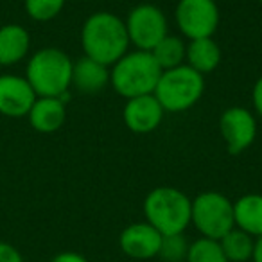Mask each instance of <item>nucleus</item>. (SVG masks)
Wrapping results in <instances>:
<instances>
[{
	"mask_svg": "<svg viewBox=\"0 0 262 262\" xmlns=\"http://www.w3.org/2000/svg\"><path fill=\"white\" fill-rule=\"evenodd\" d=\"M219 129L225 139L230 155H241L246 151L257 137V120L250 110L243 106H232L225 110L219 119Z\"/></svg>",
	"mask_w": 262,
	"mask_h": 262,
	"instance_id": "1a4fd4ad",
	"label": "nucleus"
},
{
	"mask_svg": "<svg viewBox=\"0 0 262 262\" xmlns=\"http://www.w3.org/2000/svg\"><path fill=\"white\" fill-rule=\"evenodd\" d=\"M189 241L183 233H174V235H164L158 257L164 262H185L187 253H189Z\"/></svg>",
	"mask_w": 262,
	"mask_h": 262,
	"instance_id": "412c9836",
	"label": "nucleus"
},
{
	"mask_svg": "<svg viewBox=\"0 0 262 262\" xmlns=\"http://www.w3.org/2000/svg\"><path fill=\"white\" fill-rule=\"evenodd\" d=\"M65 0H26V11L36 22H49L61 13Z\"/></svg>",
	"mask_w": 262,
	"mask_h": 262,
	"instance_id": "4be33fe9",
	"label": "nucleus"
},
{
	"mask_svg": "<svg viewBox=\"0 0 262 262\" xmlns=\"http://www.w3.org/2000/svg\"><path fill=\"white\" fill-rule=\"evenodd\" d=\"M164 113L165 112L158 102V99L153 94H149L127 99L122 110V119L129 131L146 135L160 126Z\"/></svg>",
	"mask_w": 262,
	"mask_h": 262,
	"instance_id": "f8f14e48",
	"label": "nucleus"
},
{
	"mask_svg": "<svg viewBox=\"0 0 262 262\" xmlns=\"http://www.w3.org/2000/svg\"><path fill=\"white\" fill-rule=\"evenodd\" d=\"M124 24L129 43L135 45L137 51L151 52L169 34L164 11L153 4H140L133 8Z\"/></svg>",
	"mask_w": 262,
	"mask_h": 262,
	"instance_id": "0eeeda50",
	"label": "nucleus"
},
{
	"mask_svg": "<svg viewBox=\"0 0 262 262\" xmlns=\"http://www.w3.org/2000/svg\"><path fill=\"white\" fill-rule=\"evenodd\" d=\"M31 36L18 24L0 27V65H15L27 56Z\"/></svg>",
	"mask_w": 262,
	"mask_h": 262,
	"instance_id": "2eb2a0df",
	"label": "nucleus"
},
{
	"mask_svg": "<svg viewBox=\"0 0 262 262\" xmlns=\"http://www.w3.org/2000/svg\"><path fill=\"white\" fill-rule=\"evenodd\" d=\"M29 122L40 133H54L65 124L67 108L58 97H38L29 112Z\"/></svg>",
	"mask_w": 262,
	"mask_h": 262,
	"instance_id": "ddd939ff",
	"label": "nucleus"
},
{
	"mask_svg": "<svg viewBox=\"0 0 262 262\" xmlns=\"http://www.w3.org/2000/svg\"><path fill=\"white\" fill-rule=\"evenodd\" d=\"M190 225L207 239L221 241L235 226L233 221V201L225 194L207 190L192 200Z\"/></svg>",
	"mask_w": 262,
	"mask_h": 262,
	"instance_id": "423d86ee",
	"label": "nucleus"
},
{
	"mask_svg": "<svg viewBox=\"0 0 262 262\" xmlns=\"http://www.w3.org/2000/svg\"><path fill=\"white\" fill-rule=\"evenodd\" d=\"M144 217L162 235L185 233L190 226L192 200L176 187H157L146 196Z\"/></svg>",
	"mask_w": 262,
	"mask_h": 262,
	"instance_id": "20e7f679",
	"label": "nucleus"
},
{
	"mask_svg": "<svg viewBox=\"0 0 262 262\" xmlns=\"http://www.w3.org/2000/svg\"><path fill=\"white\" fill-rule=\"evenodd\" d=\"M162 72L153 54L147 51L126 52L110 70V84L124 99L149 95L155 92Z\"/></svg>",
	"mask_w": 262,
	"mask_h": 262,
	"instance_id": "f03ea898",
	"label": "nucleus"
},
{
	"mask_svg": "<svg viewBox=\"0 0 262 262\" xmlns=\"http://www.w3.org/2000/svg\"><path fill=\"white\" fill-rule=\"evenodd\" d=\"M251 262H262V237L255 239L253 255H251Z\"/></svg>",
	"mask_w": 262,
	"mask_h": 262,
	"instance_id": "a878e982",
	"label": "nucleus"
},
{
	"mask_svg": "<svg viewBox=\"0 0 262 262\" xmlns=\"http://www.w3.org/2000/svg\"><path fill=\"white\" fill-rule=\"evenodd\" d=\"M51 262H88V258L77 251H61V253L54 255Z\"/></svg>",
	"mask_w": 262,
	"mask_h": 262,
	"instance_id": "b1692460",
	"label": "nucleus"
},
{
	"mask_svg": "<svg viewBox=\"0 0 262 262\" xmlns=\"http://www.w3.org/2000/svg\"><path fill=\"white\" fill-rule=\"evenodd\" d=\"M81 45L86 58L110 67L117 63L129 47L126 24L120 16L110 11L90 15L81 29Z\"/></svg>",
	"mask_w": 262,
	"mask_h": 262,
	"instance_id": "f257e3e1",
	"label": "nucleus"
},
{
	"mask_svg": "<svg viewBox=\"0 0 262 262\" xmlns=\"http://www.w3.org/2000/svg\"><path fill=\"white\" fill-rule=\"evenodd\" d=\"M205 92V79L189 65L164 70L153 95L158 99L164 112L180 113L192 108Z\"/></svg>",
	"mask_w": 262,
	"mask_h": 262,
	"instance_id": "39448f33",
	"label": "nucleus"
},
{
	"mask_svg": "<svg viewBox=\"0 0 262 262\" xmlns=\"http://www.w3.org/2000/svg\"><path fill=\"white\" fill-rule=\"evenodd\" d=\"M185 51H187V45L183 43L182 38L167 34V36L151 51V54L157 59V63L160 65L162 70H171V69H176V67L183 65V61H185Z\"/></svg>",
	"mask_w": 262,
	"mask_h": 262,
	"instance_id": "6ab92c4d",
	"label": "nucleus"
},
{
	"mask_svg": "<svg viewBox=\"0 0 262 262\" xmlns=\"http://www.w3.org/2000/svg\"><path fill=\"white\" fill-rule=\"evenodd\" d=\"M72 59L59 49L47 47L38 51L27 63L26 79L36 97H58L65 102L72 84Z\"/></svg>",
	"mask_w": 262,
	"mask_h": 262,
	"instance_id": "7ed1b4c3",
	"label": "nucleus"
},
{
	"mask_svg": "<svg viewBox=\"0 0 262 262\" xmlns=\"http://www.w3.org/2000/svg\"><path fill=\"white\" fill-rule=\"evenodd\" d=\"M33 86L26 77L20 76H0V113L6 117H18L29 115L34 101H36Z\"/></svg>",
	"mask_w": 262,
	"mask_h": 262,
	"instance_id": "9b49d317",
	"label": "nucleus"
},
{
	"mask_svg": "<svg viewBox=\"0 0 262 262\" xmlns=\"http://www.w3.org/2000/svg\"><path fill=\"white\" fill-rule=\"evenodd\" d=\"M0 262H24V257L13 244L0 241Z\"/></svg>",
	"mask_w": 262,
	"mask_h": 262,
	"instance_id": "5701e85b",
	"label": "nucleus"
},
{
	"mask_svg": "<svg viewBox=\"0 0 262 262\" xmlns=\"http://www.w3.org/2000/svg\"><path fill=\"white\" fill-rule=\"evenodd\" d=\"M258 2H260V4H262V0H258Z\"/></svg>",
	"mask_w": 262,
	"mask_h": 262,
	"instance_id": "bb28decb",
	"label": "nucleus"
},
{
	"mask_svg": "<svg viewBox=\"0 0 262 262\" xmlns=\"http://www.w3.org/2000/svg\"><path fill=\"white\" fill-rule=\"evenodd\" d=\"M233 221L235 228L262 237V194H244L233 201Z\"/></svg>",
	"mask_w": 262,
	"mask_h": 262,
	"instance_id": "dca6fc26",
	"label": "nucleus"
},
{
	"mask_svg": "<svg viewBox=\"0 0 262 262\" xmlns=\"http://www.w3.org/2000/svg\"><path fill=\"white\" fill-rule=\"evenodd\" d=\"M110 83V69L92 58H81L72 67V84L83 94H97Z\"/></svg>",
	"mask_w": 262,
	"mask_h": 262,
	"instance_id": "4468645a",
	"label": "nucleus"
},
{
	"mask_svg": "<svg viewBox=\"0 0 262 262\" xmlns=\"http://www.w3.org/2000/svg\"><path fill=\"white\" fill-rule=\"evenodd\" d=\"M174 16L182 34L189 40L212 38L219 26L215 0H180Z\"/></svg>",
	"mask_w": 262,
	"mask_h": 262,
	"instance_id": "6e6552de",
	"label": "nucleus"
},
{
	"mask_svg": "<svg viewBox=\"0 0 262 262\" xmlns=\"http://www.w3.org/2000/svg\"><path fill=\"white\" fill-rule=\"evenodd\" d=\"M251 99H253V108L258 115L262 117V76L253 84V92H251Z\"/></svg>",
	"mask_w": 262,
	"mask_h": 262,
	"instance_id": "393cba45",
	"label": "nucleus"
},
{
	"mask_svg": "<svg viewBox=\"0 0 262 262\" xmlns=\"http://www.w3.org/2000/svg\"><path fill=\"white\" fill-rule=\"evenodd\" d=\"M219 244H221V250L225 253V257L228 258V262H248L251 260V255H253L255 237H251L250 233L233 226L219 241Z\"/></svg>",
	"mask_w": 262,
	"mask_h": 262,
	"instance_id": "a211bd4d",
	"label": "nucleus"
},
{
	"mask_svg": "<svg viewBox=\"0 0 262 262\" xmlns=\"http://www.w3.org/2000/svg\"><path fill=\"white\" fill-rule=\"evenodd\" d=\"M221 47L214 38H198L190 40L185 51V61L190 69L200 72L201 76L214 72L221 63Z\"/></svg>",
	"mask_w": 262,
	"mask_h": 262,
	"instance_id": "f3484780",
	"label": "nucleus"
},
{
	"mask_svg": "<svg viewBox=\"0 0 262 262\" xmlns=\"http://www.w3.org/2000/svg\"><path fill=\"white\" fill-rule=\"evenodd\" d=\"M162 235L147 221L127 225L119 235V246L124 255L135 260H149L158 257L162 246Z\"/></svg>",
	"mask_w": 262,
	"mask_h": 262,
	"instance_id": "9d476101",
	"label": "nucleus"
},
{
	"mask_svg": "<svg viewBox=\"0 0 262 262\" xmlns=\"http://www.w3.org/2000/svg\"><path fill=\"white\" fill-rule=\"evenodd\" d=\"M185 262H228V258L223 253L219 241L200 237L189 244Z\"/></svg>",
	"mask_w": 262,
	"mask_h": 262,
	"instance_id": "aec40b11",
	"label": "nucleus"
}]
</instances>
